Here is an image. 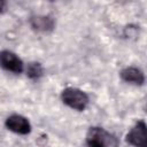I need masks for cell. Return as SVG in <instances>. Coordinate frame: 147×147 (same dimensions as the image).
<instances>
[{"label": "cell", "mask_w": 147, "mask_h": 147, "mask_svg": "<svg viewBox=\"0 0 147 147\" xmlns=\"http://www.w3.org/2000/svg\"><path fill=\"white\" fill-rule=\"evenodd\" d=\"M3 5H5V1H3V0H0V11H1L2 8H3Z\"/></svg>", "instance_id": "obj_9"}, {"label": "cell", "mask_w": 147, "mask_h": 147, "mask_svg": "<svg viewBox=\"0 0 147 147\" xmlns=\"http://www.w3.org/2000/svg\"><path fill=\"white\" fill-rule=\"evenodd\" d=\"M61 98H62V101L69 106L70 108L72 109H76V110H84L88 103V96L87 94L79 90V88H76V87H67L62 91L61 93Z\"/></svg>", "instance_id": "obj_2"}, {"label": "cell", "mask_w": 147, "mask_h": 147, "mask_svg": "<svg viewBox=\"0 0 147 147\" xmlns=\"http://www.w3.org/2000/svg\"><path fill=\"white\" fill-rule=\"evenodd\" d=\"M26 75L31 78V79H38L39 77H41L42 75V67L40 65V63H37V62H33V63H30L28 65V70H26Z\"/></svg>", "instance_id": "obj_8"}, {"label": "cell", "mask_w": 147, "mask_h": 147, "mask_svg": "<svg viewBox=\"0 0 147 147\" xmlns=\"http://www.w3.org/2000/svg\"><path fill=\"white\" fill-rule=\"evenodd\" d=\"M126 141L133 146H146L147 144V127L144 121H138L134 126L126 134Z\"/></svg>", "instance_id": "obj_3"}, {"label": "cell", "mask_w": 147, "mask_h": 147, "mask_svg": "<svg viewBox=\"0 0 147 147\" xmlns=\"http://www.w3.org/2000/svg\"><path fill=\"white\" fill-rule=\"evenodd\" d=\"M32 25L38 30H47L52 29L53 22L47 17H36L32 20Z\"/></svg>", "instance_id": "obj_7"}, {"label": "cell", "mask_w": 147, "mask_h": 147, "mask_svg": "<svg viewBox=\"0 0 147 147\" xmlns=\"http://www.w3.org/2000/svg\"><path fill=\"white\" fill-rule=\"evenodd\" d=\"M121 77L126 83L134 84V85H142L145 82L144 72L140 69L134 68V67H129V68L123 69L121 71Z\"/></svg>", "instance_id": "obj_6"}, {"label": "cell", "mask_w": 147, "mask_h": 147, "mask_svg": "<svg viewBox=\"0 0 147 147\" xmlns=\"http://www.w3.org/2000/svg\"><path fill=\"white\" fill-rule=\"evenodd\" d=\"M0 64L3 69L15 74H20L23 71L22 60L10 51H3L0 53Z\"/></svg>", "instance_id": "obj_4"}, {"label": "cell", "mask_w": 147, "mask_h": 147, "mask_svg": "<svg viewBox=\"0 0 147 147\" xmlns=\"http://www.w3.org/2000/svg\"><path fill=\"white\" fill-rule=\"evenodd\" d=\"M86 142L88 146L93 147H111L118 145L117 139L111 133L102 127L96 126L90 127L86 134Z\"/></svg>", "instance_id": "obj_1"}, {"label": "cell", "mask_w": 147, "mask_h": 147, "mask_svg": "<svg viewBox=\"0 0 147 147\" xmlns=\"http://www.w3.org/2000/svg\"><path fill=\"white\" fill-rule=\"evenodd\" d=\"M6 126L8 130L18 134H28L31 131V125L28 118L17 114L11 115L6 119Z\"/></svg>", "instance_id": "obj_5"}]
</instances>
